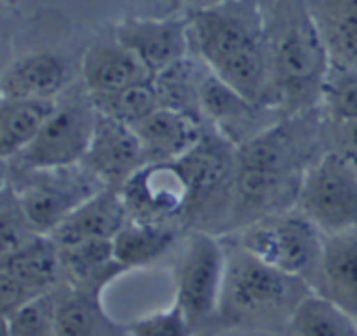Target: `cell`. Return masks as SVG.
Listing matches in <instances>:
<instances>
[{
    "label": "cell",
    "mask_w": 357,
    "mask_h": 336,
    "mask_svg": "<svg viewBox=\"0 0 357 336\" xmlns=\"http://www.w3.org/2000/svg\"><path fill=\"white\" fill-rule=\"evenodd\" d=\"M61 251V270L69 276V287L98 291L128 272L113 251V240H88L69 247H59Z\"/></svg>",
    "instance_id": "23"
},
{
    "label": "cell",
    "mask_w": 357,
    "mask_h": 336,
    "mask_svg": "<svg viewBox=\"0 0 357 336\" xmlns=\"http://www.w3.org/2000/svg\"><path fill=\"white\" fill-rule=\"evenodd\" d=\"M128 220L130 215L121 192L105 186L73 209L50 236L59 247L88 240H113Z\"/></svg>",
    "instance_id": "15"
},
{
    "label": "cell",
    "mask_w": 357,
    "mask_h": 336,
    "mask_svg": "<svg viewBox=\"0 0 357 336\" xmlns=\"http://www.w3.org/2000/svg\"><path fill=\"white\" fill-rule=\"evenodd\" d=\"M19 176L21 180L13 190L29 224L40 234H52L73 209L105 188L84 163L54 169H19Z\"/></svg>",
    "instance_id": "7"
},
{
    "label": "cell",
    "mask_w": 357,
    "mask_h": 336,
    "mask_svg": "<svg viewBox=\"0 0 357 336\" xmlns=\"http://www.w3.org/2000/svg\"><path fill=\"white\" fill-rule=\"evenodd\" d=\"M257 102L245 98L207 67L203 69L199 84V113L232 144L238 146L257 134L251 130L257 123Z\"/></svg>",
    "instance_id": "16"
},
{
    "label": "cell",
    "mask_w": 357,
    "mask_h": 336,
    "mask_svg": "<svg viewBox=\"0 0 357 336\" xmlns=\"http://www.w3.org/2000/svg\"><path fill=\"white\" fill-rule=\"evenodd\" d=\"M128 215L142 222H169L184 215L190 184L178 161H146L119 188Z\"/></svg>",
    "instance_id": "12"
},
{
    "label": "cell",
    "mask_w": 357,
    "mask_h": 336,
    "mask_svg": "<svg viewBox=\"0 0 357 336\" xmlns=\"http://www.w3.org/2000/svg\"><path fill=\"white\" fill-rule=\"evenodd\" d=\"M36 234L33 226L29 224L27 215L21 209V203L8 182L2 186V205H0V240H2V255L19 249Z\"/></svg>",
    "instance_id": "29"
},
{
    "label": "cell",
    "mask_w": 357,
    "mask_h": 336,
    "mask_svg": "<svg viewBox=\"0 0 357 336\" xmlns=\"http://www.w3.org/2000/svg\"><path fill=\"white\" fill-rule=\"evenodd\" d=\"M172 2H186V0H172Z\"/></svg>",
    "instance_id": "34"
},
{
    "label": "cell",
    "mask_w": 357,
    "mask_h": 336,
    "mask_svg": "<svg viewBox=\"0 0 357 336\" xmlns=\"http://www.w3.org/2000/svg\"><path fill=\"white\" fill-rule=\"evenodd\" d=\"M61 251L50 234H36L19 249L0 257L2 318L27 301L54 289L61 274Z\"/></svg>",
    "instance_id": "11"
},
{
    "label": "cell",
    "mask_w": 357,
    "mask_h": 336,
    "mask_svg": "<svg viewBox=\"0 0 357 336\" xmlns=\"http://www.w3.org/2000/svg\"><path fill=\"white\" fill-rule=\"evenodd\" d=\"M59 291H48L4 316L6 336H56Z\"/></svg>",
    "instance_id": "28"
},
{
    "label": "cell",
    "mask_w": 357,
    "mask_h": 336,
    "mask_svg": "<svg viewBox=\"0 0 357 336\" xmlns=\"http://www.w3.org/2000/svg\"><path fill=\"white\" fill-rule=\"evenodd\" d=\"M151 77L153 75L140 59L115 36L111 40L94 42L82 59V79L90 96L113 94Z\"/></svg>",
    "instance_id": "17"
},
{
    "label": "cell",
    "mask_w": 357,
    "mask_h": 336,
    "mask_svg": "<svg viewBox=\"0 0 357 336\" xmlns=\"http://www.w3.org/2000/svg\"><path fill=\"white\" fill-rule=\"evenodd\" d=\"M320 100L333 121L357 123V65L333 61Z\"/></svg>",
    "instance_id": "27"
},
{
    "label": "cell",
    "mask_w": 357,
    "mask_h": 336,
    "mask_svg": "<svg viewBox=\"0 0 357 336\" xmlns=\"http://www.w3.org/2000/svg\"><path fill=\"white\" fill-rule=\"evenodd\" d=\"M115 38L140 59L153 77L192 50L190 25L182 17H130L117 23Z\"/></svg>",
    "instance_id": "13"
},
{
    "label": "cell",
    "mask_w": 357,
    "mask_h": 336,
    "mask_svg": "<svg viewBox=\"0 0 357 336\" xmlns=\"http://www.w3.org/2000/svg\"><path fill=\"white\" fill-rule=\"evenodd\" d=\"M144 163L146 155L134 125L98 113L84 167L105 186L119 190L126 180Z\"/></svg>",
    "instance_id": "14"
},
{
    "label": "cell",
    "mask_w": 357,
    "mask_h": 336,
    "mask_svg": "<svg viewBox=\"0 0 357 336\" xmlns=\"http://www.w3.org/2000/svg\"><path fill=\"white\" fill-rule=\"evenodd\" d=\"M4 2H6V4H13V2H15V0H4Z\"/></svg>",
    "instance_id": "33"
},
{
    "label": "cell",
    "mask_w": 357,
    "mask_h": 336,
    "mask_svg": "<svg viewBox=\"0 0 357 336\" xmlns=\"http://www.w3.org/2000/svg\"><path fill=\"white\" fill-rule=\"evenodd\" d=\"M176 240V230L167 222L128 220L113 238L115 259L126 268H144L159 259Z\"/></svg>",
    "instance_id": "24"
},
{
    "label": "cell",
    "mask_w": 357,
    "mask_h": 336,
    "mask_svg": "<svg viewBox=\"0 0 357 336\" xmlns=\"http://www.w3.org/2000/svg\"><path fill=\"white\" fill-rule=\"evenodd\" d=\"M268 40L270 82L280 102L303 107L320 98L333 59L314 17L303 6H293L274 29L268 25Z\"/></svg>",
    "instance_id": "4"
},
{
    "label": "cell",
    "mask_w": 357,
    "mask_h": 336,
    "mask_svg": "<svg viewBox=\"0 0 357 336\" xmlns=\"http://www.w3.org/2000/svg\"><path fill=\"white\" fill-rule=\"evenodd\" d=\"M178 163L190 184V201L184 215L201 222V217L207 220L224 211L232 217L236 144L220 132H205Z\"/></svg>",
    "instance_id": "10"
},
{
    "label": "cell",
    "mask_w": 357,
    "mask_h": 336,
    "mask_svg": "<svg viewBox=\"0 0 357 336\" xmlns=\"http://www.w3.org/2000/svg\"><path fill=\"white\" fill-rule=\"evenodd\" d=\"M333 40L343 61L357 65V0H345L333 21Z\"/></svg>",
    "instance_id": "31"
},
{
    "label": "cell",
    "mask_w": 357,
    "mask_h": 336,
    "mask_svg": "<svg viewBox=\"0 0 357 336\" xmlns=\"http://www.w3.org/2000/svg\"><path fill=\"white\" fill-rule=\"evenodd\" d=\"M190 46L201 63L241 92L261 105L272 90L268 19L259 0H215L192 17Z\"/></svg>",
    "instance_id": "1"
},
{
    "label": "cell",
    "mask_w": 357,
    "mask_h": 336,
    "mask_svg": "<svg viewBox=\"0 0 357 336\" xmlns=\"http://www.w3.org/2000/svg\"><path fill=\"white\" fill-rule=\"evenodd\" d=\"M65 86L67 67L59 54L27 52L4 69L0 98H59Z\"/></svg>",
    "instance_id": "19"
},
{
    "label": "cell",
    "mask_w": 357,
    "mask_h": 336,
    "mask_svg": "<svg viewBox=\"0 0 357 336\" xmlns=\"http://www.w3.org/2000/svg\"><path fill=\"white\" fill-rule=\"evenodd\" d=\"M291 336H357V320L324 295L310 293L289 320Z\"/></svg>",
    "instance_id": "25"
},
{
    "label": "cell",
    "mask_w": 357,
    "mask_h": 336,
    "mask_svg": "<svg viewBox=\"0 0 357 336\" xmlns=\"http://www.w3.org/2000/svg\"><path fill=\"white\" fill-rule=\"evenodd\" d=\"M305 284L303 278L289 276L236 245V249H226L218 318L230 326L247 328L289 322L303 297L312 293Z\"/></svg>",
    "instance_id": "3"
},
{
    "label": "cell",
    "mask_w": 357,
    "mask_h": 336,
    "mask_svg": "<svg viewBox=\"0 0 357 336\" xmlns=\"http://www.w3.org/2000/svg\"><path fill=\"white\" fill-rule=\"evenodd\" d=\"M195 328L174 301L169 310L155 312L128 324V336H192Z\"/></svg>",
    "instance_id": "30"
},
{
    "label": "cell",
    "mask_w": 357,
    "mask_h": 336,
    "mask_svg": "<svg viewBox=\"0 0 357 336\" xmlns=\"http://www.w3.org/2000/svg\"><path fill=\"white\" fill-rule=\"evenodd\" d=\"M226 276V247L209 232L195 230L176 266V303L195 333L218 318Z\"/></svg>",
    "instance_id": "8"
},
{
    "label": "cell",
    "mask_w": 357,
    "mask_h": 336,
    "mask_svg": "<svg viewBox=\"0 0 357 336\" xmlns=\"http://www.w3.org/2000/svg\"><path fill=\"white\" fill-rule=\"evenodd\" d=\"M343 125V148H337L339 153H343L354 165L357 167V123H341Z\"/></svg>",
    "instance_id": "32"
},
{
    "label": "cell",
    "mask_w": 357,
    "mask_h": 336,
    "mask_svg": "<svg viewBox=\"0 0 357 336\" xmlns=\"http://www.w3.org/2000/svg\"><path fill=\"white\" fill-rule=\"evenodd\" d=\"M56 102L59 98H0V157L4 163L36 140Z\"/></svg>",
    "instance_id": "22"
},
{
    "label": "cell",
    "mask_w": 357,
    "mask_h": 336,
    "mask_svg": "<svg viewBox=\"0 0 357 336\" xmlns=\"http://www.w3.org/2000/svg\"><path fill=\"white\" fill-rule=\"evenodd\" d=\"M297 209L324 234L357 230V167L339 151H328L305 171Z\"/></svg>",
    "instance_id": "6"
},
{
    "label": "cell",
    "mask_w": 357,
    "mask_h": 336,
    "mask_svg": "<svg viewBox=\"0 0 357 336\" xmlns=\"http://www.w3.org/2000/svg\"><path fill=\"white\" fill-rule=\"evenodd\" d=\"M318 282L320 295L357 320V230L326 234Z\"/></svg>",
    "instance_id": "20"
},
{
    "label": "cell",
    "mask_w": 357,
    "mask_h": 336,
    "mask_svg": "<svg viewBox=\"0 0 357 336\" xmlns=\"http://www.w3.org/2000/svg\"><path fill=\"white\" fill-rule=\"evenodd\" d=\"M56 336H128V326L105 312L98 291L65 287L59 291Z\"/></svg>",
    "instance_id": "21"
},
{
    "label": "cell",
    "mask_w": 357,
    "mask_h": 336,
    "mask_svg": "<svg viewBox=\"0 0 357 336\" xmlns=\"http://www.w3.org/2000/svg\"><path fill=\"white\" fill-rule=\"evenodd\" d=\"M291 140V130L278 123L236 146L232 222L249 226L297 205Z\"/></svg>",
    "instance_id": "2"
},
{
    "label": "cell",
    "mask_w": 357,
    "mask_h": 336,
    "mask_svg": "<svg viewBox=\"0 0 357 336\" xmlns=\"http://www.w3.org/2000/svg\"><path fill=\"white\" fill-rule=\"evenodd\" d=\"M324 238L326 234L297 209L245 226L238 245L264 264L307 280L320 272Z\"/></svg>",
    "instance_id": "5"
},
{
    "label": "cell",
    "mask_w": 357,
    "mask_h": 336,
    "mask_svg": "<svg viewBox=\"0 0 357 336\" xmlns=\"http://www.w3.org/2000/svg\"><path fill=\"white\" fill-rule=\"evenodd\" d=\"M146 161H180L205 134L201 117L188 111L159 107L134 125Z\"/></svg>",
    "instance_id": "18"
},
{
    "label": "cell",
    "mask_w": 357,
    "mask_h": 336,
    "mask_svg": "<svg viewBox=\"0 0 357 336\" xmlns=\"http://www.w3.org/2000/svg\"><path fill=\"white\" fill-rule=\"evenodd\" d=\"M96 121L98 109L90 94H86V98H69L67 102L59 100L36 140L15 157V167L54 169L82 165L90 148Z\"/></svg>",
    "instance_id": "9"
},
{
    "label": "cell",
    "mask_w": 357,
    "mask_h": 336,
    "mask_svg": "<svg viewBox=\"0 0 357 336\" xmlns=\"http://www.w3.org/2000/svg\"><path fill=\"white\" fill-rule=\"evenodd\" d=\"M98 113L115 117L119 121H126L130 125H136L144 117H149L153 111L163 107L161 96L157 92L155 79H144L138 84H132L123 90H117L113 94L105 96H90Z\"/></svg>",
    "instance_id": "26"
}]
</instances>
